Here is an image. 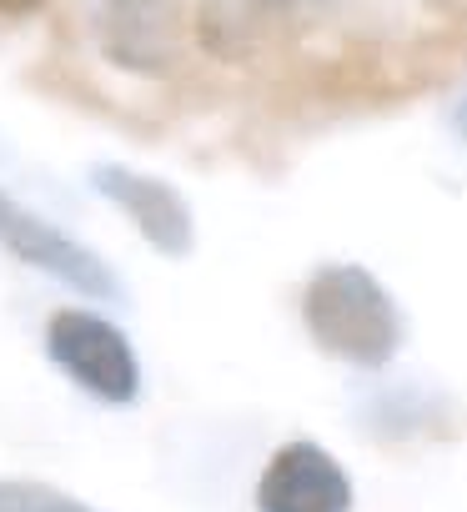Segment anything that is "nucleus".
<instances>
[{
    "label": "nucleus",
    "instance_id": "f257e3e1",
    "mask_svg": "<svg viewBox=\"0 0 467 512\" xmlns=\"http://www.w3.org/2000/svg\"><path fill=\"white\" fill-rule=\"evenodd\" d=\"M302 322H307V337L327 357L362 367V372L392 367L407 342L402 307L357 262H327L312 272V282L302 292Z\"/></svg>",
    "mask_w": 467,
    "mask_h": 512
},
{
    "label": "nucleus",
    "instance_id": "f03ea898",
    "mask_svg": "<svg viewBox=\"0 0 467 512\" xmlns=\"http://www.w3.org/2000/svg\"><path fill=\"white\" fill-rule=\"evenodd\" d=\"M46 357L56 372H66L86 397H96L106 407H131L141 397V357H136L131 337L91 307L51 312Z\"/></svg>",
    "mask_w": 467,
    "mask_h": 512
},
{
    "label": "nucleus",
    "instance_id": "7ed1b4c3",
    "mask_svg": "<svg viewBox=\"0 0 467 512\" xmlns=\"http://www.w3.org/2000/svg\"><path fill=\"white\" fill-rule=\"evenodd\" d=\"M0 251H11L21 267L61 282L66 292L96 297V302H121V277L111 272L106 256H96L86 241H76L71 231H61L56 221H46L41 211H31L26 201H16L0 186Z\"/></svg>",
    "mask_w": 467,
    "mask_h": 512
},
{
    "label": "nucleus",
    "instance_id": "20e7f679",
    "mask_svg": "<svg viewBox=\"0 0 467 512\" xmlns=\"http://www.w3.org/2000/svg\"><path fill=\"white\" fill-rule=\"evenodd\" d=\"M96 51L141 81L171 76L181 61V0H81Z\"/></svg>",
    "mask_w": 467,
    "mask_h": 512
},
{
    "label": "nucleus",
    "instance_id": "39448f33",
    "mask_svg": "<svg viewBox=\"0 0 467 512\" xmlns=\"http://www.w3.org/2000/svg\"><path fill=\"white\" fill-rule=\"evenodd\" d=\"M91 191L101 201H111L141 236L156 256H166V262H181V256L196 251V216H191V201L151 176V171H136V166H121V161H101L91 166Z\"/></svg>",
    "mask_w": 467,
    "mask_h": 512
},
{
    "label": "nucleus",
    "instance_id": "423d86ee",
    "mask_svg": "<svg viewBox=\"0 0 467 512\" xmlns=\"http://www.w3.org/2000/svg\"><path fill=\"white\" fill-rule=\"evenodd\" d=\"M257 512H352L347 467L312 437H292L257 477Z\"/></svg>",
    "mask_w": 467,
    "mask_h": 512
},
{
    "label": "nucleus",
    "instance_id": "0eeeda50",
    "mask_svg": "<svg viewBox=\"0 0 467 512\" xmlns=\"http://www.w3.org/2000/svg\"><path fill=\"white\" fill-rule=\"evenodd\" d=\"M327 0H201L196 6V41L206 56L216 61H247L262 51V41L302 16V11H317Z\"/></svg>",
    "mask_w": 467,
    "mask_h": 512
},
{
    "label": "nucleus",
    "instance_id": "6e6552de",
    "mask_svg": "<svg viewBox=\"0 0 467 512\" xmlns=\"http://www.w3.org/2000/svg\"><path fill=\"white\" fill-rule=\"evenodd\" d=\"M0 512H96V507L36 477H0Z\"/></svg>",
    "mask_w": 467,
    "mask_h": 512
},
{
    "label": "nucleus",
    "instance_id": "1a4fd4ad",
    "mask_svg": "<svg viewBox=\"0 0 467 512\" xmlns=\"http://www.w3.org/2000/svg\"><path fill=\"white\" fill-rule=\"evenodd\" d=\"M46 0H0V16L6 21H21V16H36Z\"/></svg>",
    "mask_w": 467,
    "mask_h": 512
},
{
    "label": "nucleus",
    "instance_id": "9d476101",
    "mask_svg": "<svg viewBox=\"0 0 467 512\" xmlns=\"http://www.w3.org/2000/svg\"><path fill=\"white\" fill-rule=\"evenodd\" d=\"M452 126H457V136L467 141V91H462V101L452 106Z\"/></svg>",
    "mask_w": 467,
    "mask_h": 512
}]
</instances>
